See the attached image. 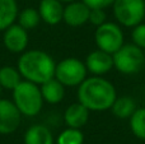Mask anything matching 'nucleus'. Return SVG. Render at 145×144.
Returning a JSON list of instances; mask_svg holds the SVG:
<instances>
[{"label":"nucleus","mask_w":145,"mask_h":144,"mask_svg":"<svg viewBox=\"0 0 145 144\" xmlns=\"http://www.w3.org/2000/svg\"><path fill=\"white\" fill-rule=\"evenodd\" d=\"M136 110V103L131 97L123 96V97H117L113 102L111 111L118 119H130V116L134 114Z\"/></svg>","instance_id":"obj_17"},{"label":"nucleus","mask_w":145,"mask_h":144,"mask_svg":"<svg viewBox=\"0 0 145 144\" xmlns=\"http://www.w3.org/2000/svg\"><path fill=\"white\" fill-rule=\"evenodd\" d=\"M116 98V88L103 77L85 78L78 86V102L83 103L89 111L110 110Z\"/></svg>","instance_id":"obj_1"},{"label":"nucleus","mask_w":145,"mask_h":144,"mask_svg":"<svg viewBox=\"0 0 145 144\" xmlns=\"http://www.w3.org/2000/svg\"><path fill=\"white\" fill-rule=\"evenodd\" d=\"M28 32L20 24H12L4 31L3 42L8 51L13 54H22L28 46Z\"/></svg>","instance_id":"obj_9"},{"label":"nucleus","mask_w":145,"mask_h":144,"mask_svg":"<svg viewBox=\"0 0 145 144\" xmlns=\"http://www.w3.org/2000/svg\"><path fill=\"white\" fill-rule=\"evenodd\" d=\"M130 129L139 139L145 140V109H136L130 116Z\"/></svg>","instance_id":"obj_20"},{"label":"nucleus","mask_w":145,"mask_h":144,"mask_svg":"<svg viewBox=\"0 0 145 144\" xmlns=\"http://www.w3.org/2000/svg\"><path fill=\"white\" fill-rule=\"evenodd\" d=\"M13 102L23 116H37L43 106L42 93L38 84L25 79L22 81L13 89Z\"/></svg>","instance_id":"obj_3"},{"label":"nucleus","mask_w":145,"mask_h":144,"mask_svg":"<svg viewBox=\"0 0 145 144\" xmlns=\"http://www.w3.org/2000/svg\"><path fill=\"white\" fill-rule=\"evenodd\" d=\"M1 91H3V87L0 86V94H1Z\"/></svg>","instance_id":"obj_26"},{"label":"nucleus","mask_w":145,"mask_h":144,"mask_svg":"<svg viewBox=\"0 0 145 144\" xmlns=\"http://www.w3.org/2000/svg\"><path fill=\"white\" fill-rule=\"evenodd\" d=\"M17 68L22 78L41 86L55 77L56 63L45 51L28 50L23 51L19 56Z\"/></svg>","instance_id":"obj_2"},{"label":"nucleus","mask_w":145,"mask_h":144,"mask_svg":"<svg viewBox=\"0 0 145 144\" xmlns=\"http://www.w3.org/2000/svg\"><path fill=\"white\" fill-rule=\"evenodd\" d=\"M112 7L116 20L123 27L134 28L145 17V0H115Z\"/></svg>","instance_id":"obj_5"},{"label":"nucleus","mask_w":145,"mask_h":144,"mask_svg":"<svg viewBox=\"0 0 145 144\" xmlns=\"http://www.w3.org/2000/svg\"><path fill=\"white\" fill-rule=\"evenodd\" d=\"M17 19H18V24H20L27 31L36 28L40 24L41 20H42L38 9H35V8H25V9H23L20 13H18Z\"/></svg>","instance_id":"obj_19"},{"label":"nucleus","mask_w":145,"mask_h":144,"mask_svg":"<svg viewBox=\"0 0 145 144\" xmlns=\"http://www.w3.org/2000/svg\"><path fill=\"white\" fill-rule=\"evenodd\" d=\"M85 63L76 58H66L59 61L55 68V78L65 87H76L87 78Z\"/></svg>","instance_id":"obj_6"},{"label":"nucleus","mask_w":145,"mask_h":144,"mask_svg":"<svg viewBox=\"0 0 145 144\" xmlns=\"http://www.w3.org/2000/svg\"><path fill=\"white\" fill-rule=\"evenodd\" d=\"M24 144H55L52 133L45 125H32L24 134Z\"/></svg>","instance_id":"obj_15"},{"label":"nucleus","mask_w":145,"mask_h":144,"mask_svg":"<svg viewBox=\"0 0 145 144\" xmlns=\"http://www.w3.org/2000/svg\"><path fill=\"white\" fill-rule=\"evenodd\" d=\"M131 38H133V43H135L136 46L141 47L144 50L145 48V23H139L138 26H135L131 32Z\"/></svg>","instance_id":"obj_22"},{"label":"nucleus","mask_w":145,"mask_h":144,"mask_svg":"<svg viewBox=\"0 0 145 144\" xmlns=\"http://www.w3.org/2000/svg\"><path fill=\"white\" fill-rule=\"evenodd\" d=\"M106 22V13L105 9H90L89 13V20L88 23L93 26H101L102 23Z\"/></svg>","instance_id":"obj_23"},{"label":"nucleus","mask_w":145,"mask_h":144,"mask_svg":"<svg viewBox=\"0 0 145 144\" xmlns=\"http://www.w3.org/2000/svg\"><path fill=\"white\" fill-rule=\"evenodd\" d=\"M20 111L10 99L0 98V134L8 135L14 133L22 121Z\"/></svg>","instance_id":"obj_8"},{"label":"nucleus","mask_w":145,"mask_h":144,"mask_svg":"<svg viewBox=\"0 0 145 144\" xmlns=\"http://www.w3.org/2000/svg\"><path fill=\"white\" fill-rule=\"evenodd\" d=\"M144 71H145V64H144Z\"/></svg>","instance_id":"obj_27"},{"label":"nucleus","mask_w":145,"mask_h":144,"mask_svg":"<svg viewBox=\"0 0 145 144\" xmlns=\"http://www.w3.org/2000/svg\"><path fill=\"white\" fill-rule=\"evenodd\" d=\"M88 119H89V110L80 102L71 103L64 112V121L68 128L80 129L88 122Z\"/></svg>","instance_id":"obj_13"},{"label":"nucleus","mask_w":145,"mask_h":144,"mask_svg":"<svg viewBox=\"0 0 145 144\" xmlns=\"http://www.w3.org/2000/svg\"><path fill=\"white\" fill-rule=\"evenodd\" d=\"M60 1H68V3H70V1H74V0H60Z\"/></svg>","instance_id":"obj_25"},{"label":"nucleus","mask_w":145,"mask_h":144,"mask_svg":"<svg viewBox=\"0 0 145 144\" xmlns=\"http://www.w3.org/2000/svg\"><path fill=\"white\" fill-rule=\"evenodd\" d=\"M40 89L41 93H42L43 101L51 105L60 103L65 97V86L63 83H60L55 77L41 84Z\"/></svg>","instance_id":"obj_14"},{"label":"nucleus","mask_w":145,"mask_h":144,"mask_svg":"<svg viewBox=\"0 0 145 144\" xmlns=\"http://www.w3.org/2000/svg\"><path fill=\"white\" fill-rule=\"evenodd\" d=\"M90 9H106L115 3V0H82Z\"/></svg>","instance_id":"obj_24"},{"label":"nucleus","mask_w":145,"mask_h":144,"mask_svg":"<svg viewBox=\"0 0 145 144\" xmlns=\"http://www.w3.org/2000/svg\"><path fill=\"white\" fill-rule=\"evenodd\" d=\"M22 81V75L18 68H13L9 65L0 68V86L3 87V89L13 91Z\"/></svg>","instance_id":"obj_18"},{"label":"nucleus","mask_w":145,"mask_h":144,"mask_svg":"<svg viewBox=\"0 0 145 144\" xmlns=\"http://www.w3.org/2000/svg\"><path fill=\"white\" fill-rule=\"evenodd\" d=\"M83 142H84L83 133L80 132V129H74V128L63 130L56 139V144H83Z\"/></svg>","instance_id":"obj_21"},{"label":"nucleus","mask_w":145,"mask_h":144,"mask_svg":"<svg viewBox=\"0 0 145 144\" xmlns=\"http://www.w3.org/2000/svg\"><path fill=\"white\" fill-rule=\"evenodd\" d=\"M112 56L113 66L122 74L133 75L144 69L145 54L135 43H123Z\"/></svg>","instance_id":"obj_4"},{"label":"nucleus","mask_w":145,"mask_h":144,"mask_svg":"<svg viewBox=\"0 0 145 144\" xmlns=\"http://www.w3.org/2000/svg\"><path fill=\"white\" fill-rule=\"evenodd\" d=\"M38 12L41 19L48 26H57L63 22L64 7L60 0H41Z\"/></svg>","instance_id":"obj_12"},{"label":"nucleus","mask_w":145,"mask_h":144,"mask_svg":"<svg viewBox=\"0 0 145 144\" xmlns=\"http://www.w3.org/2000/svg\"><path fill=\"white\" fill-rule=\"evenodd\" d=\"M94 40L99 50L113 55L123 45L125 37L118 24L113 22H105L97 27L94 33Z\"/></svg>","instance_id":"obj_7"},{"label":"nucleus","mask_w":145,"mask_h":144,"mask_svg":"<svg viewBox=\"0 0 145 144\" xmlns=\"http://www.w3.org/2000/svg\"><path fill=\"white\" fill-rule=\"evenodd\" d=\"M18 13L17 0H0V31H5L14 24Z\"/></svg>","instance_id":"obj_16"},{"label":"nucleus","mask_w":145,"mask_h":144,"mask_svg":"<svg viewBox=\"0 0 145 144\" xmlns=\"http://www.w3.org/2000/svg\"><path fill=\"white\" fill-rule=\"evenodd\" d=\"M90 8L85 3L80 1H70L66 7H64V17L63 20L70 27H80L88 23L89 20Z\"/></svg>","instance_id":"obj_11"},{"label":"nucleus","mask_w":145,"mask_h":144,"mask_svg":"<svg viewBox=\"0 0 145 144\" xmlns=\"http://www.w3.org/2000/svg\"><path fill=\"white\" fill-rule=\"evenodd\" d=\"M85 66L87 70L93 75L103 77L105 74L110 73L113 68V56L98 48L88 54L85 59Z\"/></svg>","instance_id":"obj_10"}]
</instances>
